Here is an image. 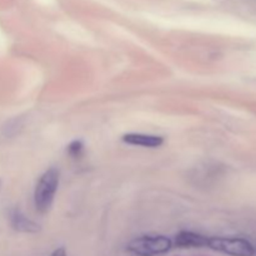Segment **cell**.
I'll use <instances>...</instances> for the list:
<instances>
[{"instance_id":"9c48e42d","label":"cell","mask_w":256,"mask_h":256,"mask_svg":"<svg viewBox=\"0 0 256 256\" xmlns=\"http://www.w3.org/2000/svg\"><path fill=\"white\" fill-rule=\"evenodd\" d=\"M50 256H68V255H66V252H65L64 248H58L56 250H54V252H52V254Z\"/></svg>"},{"instance_id":"ba28073f","label":"cell","mask_w":256,"mask_h":256,"mask_svg":"<svg viewBox=\"0 0 256 256\" xmlns=\"http://www.w3.org/2000/svg\"><path fill=\"white\" fill-rule=\"evenodd\" d=\"M66 152L72 158L82 156V152H84V144H82V140H72V142L68 145Z\"/></svg>"},{"instance_id":"5b68a950","label":"cell","mask_w":256,"mask_h":256,"mask_svg":"<svg viewBox=\"0 0 256 256\" xmlns=\"http://www.w3.org/2000/svg\"><path fill=\"white\" fill-rule=\"evenodd\" d=\"M10 225L15 232H29V234H35L40 230V226L35 222L26 216L19 209H14L10 212L9 215Z\"/></svg>"},{"instance_id":"52a82bcc","label":"cell","mask_w":256,"mask_h":256,"mask_svg":"<svg viewBox=\"0 0 256 256\" xmlns=\"http://www.w3.org/2000/svg\"><path fill=\"white\" fill-rule=\"evenodd\" d=\"M22 122L20 118H15V119L9 120V122H6V124L2 126V135L9 138L12 136V135H15L16 132H19V130L22 129Z\"/></svg>"},{"instance_id":"30bf717a","label":"cell","mask_w":256,"mask_h":256,"mask_svg":"<svg viewBox=\"0 0 256 256\" xmlns=\"http://www.w3.org/2000/svg\"><path fill=\"white\" fill-rule=\"evenodd\" d=\"M0 188H2V180H0Z\"/></svg>"},{"instance_id":"3957f363","label":"cell","mask_w":256,"mask_h":256,"mask_svg":"<svg viewBox=\"0 0 256 256\" xmlns=\"http://www.w3.org/2000/svg\"><path fill=\"white\" fill-rule=\"evenodd\" d=\"M206 248L228 256L255 255V249L252 242L242 238L208 236Z\"/></svg>"},{"instance_id":"7a4b0ae2","label":"cell","mask_w":256,"mask_h":256,"mask_svg":"<svg viewBox=\"0 0 256 256\" xmlns=\"http://www.w3.org/2000/svg\"><path fill=\"white\" fill-rule=\"evenodd\" d=\"M172 245V240L165 235H142L129 242L126 250L134 256H162Z\"/></svg>"},{"instance_id":"277c9868","label":"cell","mask_w":256,"mask_h":256,"mask_svg":"<svg viewBox=\"0 0 256 256\" xmlns=\"http://www.w3.org/2000/svg\"><path fill=\"white\" fill-rule=\"evenodd\" d=\"M122 140L128 145L149 148V149H158L164 144V138L160 135L142 134V132H128L122 135Z\"/></svg>"},{"instance_id":"8992f818","label":"cell","mask_w":256,"mask_h":256,"mask_svg":"<svg viewBox=\"0 0 256 256\" xmlns=\"http://www.w3.org/2000/svg\"><path fill=\"white\" fill-rule=\"evenodd\" d=\"M208 236L195 232H180L175 236V245L182 249H192V248H206Z\"/></svg>"},{"instance_id":"6da1fadb","label":"cell","mask_w":256,"mask_h":256,"mask_svg":"<svg viewBox=\"0 0 256 256\" xmlns=\"http://www.w3.org/2000/svg\"><path fill=\"white\" fill-rule=\"evenodd\" d=\"M60 172L55 168H49L39 176L34 188V206L38 212L45 214L50 210L59 188Z\"/></svg>"}]
</instances>
